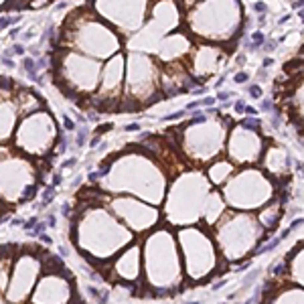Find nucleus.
<instances>
[{
    "instance_id": "39448f33",
    "label": "nucleus",
    "mask_w": 304,
    "mask_h": 304,
    "mask_svg": "<svg viewBox=\"0 0 304 304\" xmlns=\"http://www.w3.org/2000/svg\"><path fill=\"white\" fill-rule=\"evenodd\" d=\"M253 8H256L257 12H264V10H265V6H264V2H256V4H253Z\"/></svg>"
},
{
    "instance_id": "f257e3e1",
    "label": "nucleus",
    "mask_w": 304,
    "mask_h": 304,
    "mask_svg": "<svg viewBox=\"0 0 304 304\" xmlns=\"http://www.w3.org/2000/svg\"><path fill=\"white\" fill-rule=\"evenodd\" d=\"M249 93H251L253 97H260V95H261V87H260V85H249Z\"/></svg>"
},
{
    "instance_id": "20e7f679",
    "label": "nucleus",
    "mask_w": 304,
    "mask_h": 304,
    "mask_svg": "<svg viewBox=\"0 0 304 304\" xmlns=\"http://www.w3.org/2000/svg\"><path fill=\"white\" fill-rule=\"evenodd\" d=\"M253 41H256V45H260L261 41H264V34L261 33H253Z\"/></svg>"
},
{
    "instance_id": "6e6552de",
    "label": "nucleus",
    "mask_w": 304,
    "mask_h": 304,
    "mask_svg": "<svg viewBox=\"0 0 304 304\" xmlns=\"http://www.w3.org/2000/svg\"><path fill=\"white\" fill-rule=\"evenodd\" d=\"M65 128H67V130H73V128H75V124H73L69 118H65Z\"/></svg>"
},
{
    "instance_id": "1a4fd4ad",
    "label": "nucleus",
    "mask_w": 304,
    "mask_h": 304,
    "mask_svg": "<svg viewBox=\"0 0 304 304\" xmlns=\"http://www.w3.org/2000/svg\"><path fill=\"white\" fill-rule=\"evenodd\" d=\"M235 110H237V111H243V110H245V106H243V101H237V103H235Z\"/></svg>"
},
{
    "instance_id": "f8f14e48",
    "label": "nucleus",
    "mask_w": 304,
    "mask_h": 304,
    "mask_svg": "<svg viewBox=\"0 0 304 304\" xmlns=\"http://www.w3.org/2000/svg\"><path fill=\"white\" fill-rule=\"evenodd\" d=\"M4 65H6V67H14V63L10 61V59H4Z\"/></svg>"
},
{
    "instance_id": "0eeeda50",
    "label": "nucleus",
    "mask_w": 304,
    "mask_h": 304,
    "mask_svg": "<svg viewBox=\"0 0 304 304\" xmlns=\"http://www.w3.org/2000/svg\"><path fill=\"white\" fill-rule=\"evenodd\" d=\"M261 110H265V111H268V110H272V101H270V99H265L264 103H261Z\"/></svg>"
},
{
    "instance_id": "423d86ee",
    "label": "nucleus",
    "mask_w": 304,
    "mask_h": 304,
    "mask_svg": "<svg viewBox=\"0 0 304 304\" xmlns=\"http://www.w3.org/2000/svg\"><path fill=\"white\" fill-rule=\"evenodd\" d=\"M126 130L128 132H136V130H140V126L138 124H130V126H126Z\"/></svg>"
},
{
    "instance_id": "f03ea898",
    "label": "nucleus",
    "mask_w": 304,
    "mask_h": 304,
    "mask_svg": "<svg viewBox=\"0 0 304 304\" xmlns=\"http://www.w3.org/2000/svg\"><path fill=\"white\" fill-rule=\"evenodd\" d=\"M245 126H249V128H256V126H257V120H256V118H247V120H245Z\"/></svg>"
},
{
    "instance_id": "7ed1b4c3",
    "label": "nucleus",
    "mask_w": 304,
    "mask_h": 304,
    "mask_svg": "<svg viewBox=\"0 0 304 304\" xmlns=\"http://www.w3.org/2000/svg\"><path fill=\"white\" fill-rule=\"evenodd\" d=\"M245 79H247V75H245V73H237V75H235V81H237V83H243Z\"/></svg>"
},
{
    "instance_id": "9b49d317",
    "label": "nucleus",
    "mask_w": 304,
    "mask_h": 304,
    "mask_svg": "<svg viewBox=\"0 0 304 304\" xmlns=\"http://www.w3.org/2000/svg\"><path fill=\"white\" fill-rule=\"evenodd\" d=\"M227 97H229V93H225V91H221V93H219V99H223V101H225Z\"/></svg>"
},
{
    "instance_id": "9d476101",
    "label": "nucleus",
    "mask_w": 304,
    "mask_h": 304,
    "mask_svg": "<svg viewBox=\"0 0 304 304\" xmlns=\"http://www.w3.org/2000/svg\"><path fill=\"white\" fill-rule=\"evenodd\" d=\"M183 116V111H176V114H172V116H168L166 120H176V118H180Z\"/></svg>"
}]
</instances>
